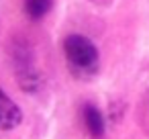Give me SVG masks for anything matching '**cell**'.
<instances>
[{
  "mask_svg": "<svg viewBox=\"0 0 149 139\" xmlns=\"http://www.w3.org/2000/svg\"><path fill=\"white\" fill-rule=\"evenodd\" d=\"M63 53L70 61L72 70L80 76H90L98 70V49L96 45L84 35H70L63 41Z\"/></svg>",
  "mask_w": 149,
  "mask_h": 139,
  "instance_id": "6da1fadb",
  "label": "cell"
},
{
  "mask_svg": "<svg viewBox=\"0 0 149 139\" xmlns=\"http://www.w3.org/2000/svg\"><path fill=\"white\" fill-rule=\"evenodd\" d=\"M21 121L23 112L17 106V102H13V98L4 90H0V129H15L17 125H21Z\"/></svg>",
  "mask_w": 149,
  "mask_h": 139,
  "instance_id": "7a4b0ae2",
  "label": "cell"
},
{
  "mask_svg": "<svg viewBox=\"0 0 149 139\" xmlns=\"http://www.w3.org/2000/svg\"><path fill=\"white\" fill-rule=\"evenodd\" d=\"M82 119H84V125H86V129L92 137H102L104 135V117H102L98 106L86 104L84 110H82Z\"/></svg>",
  "mask_w": 149,
  "mask_h": 139,
  "instance_id": "3957f363",
  "label": "cell"
},
{
  "mask_svg": "<svg viewBox=\"0 0 149 139\" xmlns=\"http://www.w3.org/2000/svg\"><path fill=\"white\" fill-rule=\"evenodd\" d=\"M51 2L53 0H25V13L29 19L39 21L51 10Z\"/></svg>",
  "mask_w": 149,
  "mask_h": 139,
  "instance_id": "277c9868",
  "label": "cell"
}]
</instances>
